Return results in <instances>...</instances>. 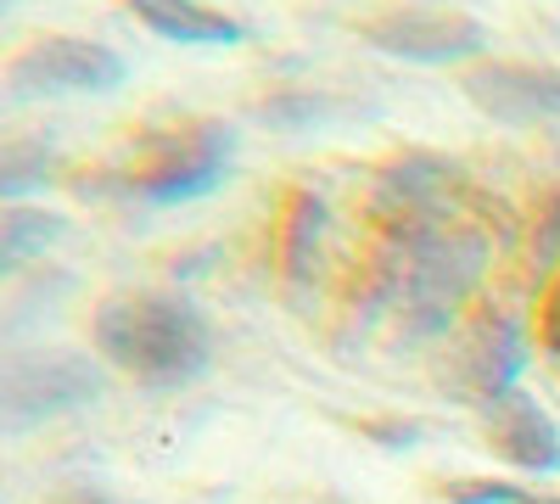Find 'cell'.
<instances>
[{"label": "cell", "instance_id": "cell-1", "mask_svg": "<svg viewBox=\"0 0 560 504\" xmlns=\"http://www.w3.org/2000/svg\"><path fill=\"white\" fill-rule=\"evenodd\" d=\"M96 353L140 387H191L213 364V326L179 292H113L90 314Z\"/></svg>", "mask_w": 560, "mask_h": 504}, {"label": "cell", "instance_id": "cell-2", "mask_svg": "<svg viewBox=\"0 0 560 504\" xmlns=\"http://www.w3.org/2000/svg\"><path fill=\"white\" fill-rule=\"evenodd\" d=\"M230 152H236V129L219 124V118H191V124H174V129H152L140 134L135 152L118 168V191L135 202H152V208H174V202H191L202 191H213Z\"/></svg>", "mask_w": 560, "mask_h": 504}, {"label": "cell", "instance_id": "cell-3", "mask_svg": "<svg viewBox=\"0 0 560 504\" xmlns=\"http://www.w3.org/2000/svg\"><path fill=\"white\" fill-rule=\"evenodd\" d=\"M129 73V62L107 39H79V34H39L23 39L0 62V96L7 107L28 102H57V96H107Z\"/></svg>", "mask_w": 560, "mask_h": 504}, {"label": "cell", "instance_id": "cell-4", "mask_svg": "<svg viewBox=\"0 0 560 504\" xmlns=\"http://www.w3.org/2000/svg\"><path fill=\"white\" fill-rule=\"evenodd\" d=\"M102 387H107L102 371L84 353H68V348L12 353L7 371H0V426H7V437H23L79 403H96Z\"/></svg>", "mask_w": 560, "mask_h": 504}, {"label": "cell", "instance_id": "cell-5", "mask_svg": "<svg viewBox=\"0 0 560 504\" xmlns=\"http://www.w3.org/2000/svg\"><path fill=\"white\" fill-rule=\"evenodd\" d=\"M522 371H527V331L493 303V308L465 314L459 326H454L438 376H443V387L459 392V403L488 409L493 398L516 392V376Z\"/></svg>", "mask_w": 560, "mask_h": 504}, {"label": "cell", "instance_id": "cell-6", "mask_svg": "<svg viewBox=\"0 0 560 504\" xmlns=\"http://www.w3.org/2000/svg\"><path fill=\"white\" fill-rule=\"evenodd\" d=\"M359 39L404 62H465L488 51V23L459 7H387L359 17Z\"/></svg>", "mask_w": 560, "mask_h": 504}, {"label": "cell", "instance_id": "cell-7", "mask_svg": "<svg viewBox=\"0 0 560 504\" xmlns=\"http://www.w3.org/2000/svg\"><path fill=\"white\" fill-rule=\"evenodd\" d=\"M459 84H465V96L499 124L560 118V68H549V62H482Z\"/></svg>", "mask_w": 560, "mask_h": 504}, {"label": "cell", "instance_id": "cell-8", "mask_svg": "<svg viewBox=\"0 0 560 504\" xmlns=\"http://www.w3.org/2000/svg\"><path fill=\"white\" fill-rule=\"evenodd\" d=\"M482 426H488V448L499 454L504 466H516L527 477H555L560 471V432L522 387L493 398L482 409Z\"/></svg>", "mask_w": 560, "mask_h": 504}, {"label": "cell", "instance_id": "cell-9", "mask_svg": "<svg viewBox=\"0 0 560 504\" xmlns=\"http://www.w3.org/2000/svg\"><path fill=\"white\" fill-rule=\"evenodd\" d=\"M118 7L174 45H236L242 39V23L202 7V0H118Z\"/></svg>", "mask_w": 560, "mask_h": 504}, {"label": "cell", "instance_id": "cell-10", "mask_svg": "<svg viewBox=\"0 0 560 504\" xmlns=\"http://www.w3.org/2000/svg\"><path fill=\"white\" fill-rule=\"evenodd\" d=\"M319 231H325V202L314 191H292L287 208H280V224H275V253H280V274L287 281H303L308 274Z\"/></svg>", "mask_w": 560, "mask_h": 504}, {"label": "cell", "instance_id": "cell-11", "mask_svg": "<svg viewBox=\"0 0 560 504\" xmlns=\"http://www.w3.org/2000/svg\"><path fill=\"white\" fill-rule=\"evenodd\" d=\"M62 231H68L62 213H45V208L12 202L7 213H0V269H23L34 253H45Z\"/></svg>", "mask_w": 560, "mask_h": 504}, {"label": "cell", "instance_id": "cell-12", "mask_svg": "<svg viewBox=\"0 0 560 504\" xmlns=\"http://www.w3.org/2000/svg\"><path fill=\"white\" fill-rule=\"evenodd\" d=\"M57 168V152L51 141H28V134H12L7 152H0V191H7V202H18L23 191L45 186Z\"/></svg>", "mask_w": 560, "mask_h": 504}, {"label": "cell", "instance_id": "cell-13", "mask_svg": "<svg viewBox=\"0 0 560 504\" xmlns=\"http://www.w3.org/2000/svg\"><path fill=\"white\" fill-rule=\"evenodd\" d=\"M533 342H538L549 359H560V263H555V274L544 281V292H538V308H533Z\"/></svg>", "mask_w": 560, "mask_h": 504}, {"label": "cell", "instance_id": "cell-14", "mask_svg": "<svg viewBox=\"0 0 560 504\" xmlns=\"http://www.w3.org/2000/svg\"><path fill=\"white\" fill-rule=\"evenodd\" d=\"M7 7H18V0H7Z\"/></svg>", "mask_w": 560, "mask_h": 504}]
</instances>
